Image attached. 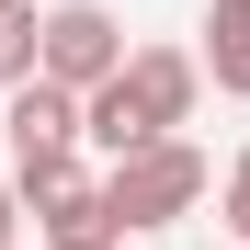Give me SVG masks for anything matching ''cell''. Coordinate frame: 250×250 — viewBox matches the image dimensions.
Masks as SVG:
<instances>
[{
  "mask_svg": "<svg viewBox=\"0 0 250 250\" xmlns=\"http://www.w3.org/2000/svg\"><path fill=\"white\" fill-rule=\"evenodd\" d=\"M228 228L250 239V148H239V171H228Z\"/></svg>",
  "mask_w": 250,
  "mask_h": 250,
  "instance_id": "52a82bcc",
  "label": "cell"
},
{
  "mask_svg": "<svg viewBox=\"0 0 250 250\" xmlns=\"http://www.w3.org/2000/svg\"><path fill=\"white\" fill-rule=\"evenodd\" d=\"M0 12H12V0H0Z\"/></svg>",
  "mask_w": 250,
  "mask_h": 250,
  "instance_id": "9c48e42d",
  "label": "cell"
},
{
  "mask_svg": "<svg viewBox=\"0 0 250 250\" xmlns=\"http://www.w3.org/2000/svg\"><path fill=\"white\" fill-rule=\"evenodd\" d=\"M114 91L137 103V114L159 125V137H182V114H193V91H205V57H182V46H137Z\"/></svg>",
  "mask_w": 250,
  "mask_h": 250,
  "instance_id": "3957f363",
  "label": "cell"
},
{
  "mask_svg": "<svg viewBox=\"0 0 250 250\" xmlns=\"http://www.w3.org/2000/svg\"><path fill=\"white\" fill-rule=\"evenodd\" d=\"M23 80H46V23L12 0V12H0V91H23Z\"/></svg>",
  "mask_w": 250,
  "mask_h": 250,
  "instance_id": "8992f818",
  "label": "cell"
},
{
  "mask_svg": "<svg viewBox=\"0 0 250 250\" xmlns=\"http://www.w3.org/2000/svg\"><path fill=\"white\" fill-rule=\"evenodd\" d=\"M34 216H46V250H125V216L91 171H68L57 193H34Z\"/></svg>",
  "mask_w": 250,
  "mask_h": 250,
  "instance_id": "277c9868",
  "label": "cell"
},
{
  "mask_svg": "<svg viewBox=\"0 0 250 250\" xmlns=\"http://www.w3.org/2000/svg\"><path fill=\"white\" fill-rule=\"evenodd\" d=\"M12 228H23V182H0V250H12Z\"/></svg>",
  "mask_w": 250,
  "mask_h": 250,
  "instance_id": "ba28073f",
  "label": "cell"
},
{
  "mask_svg": "<svg viewBox=\"0 0 250 250\" xmlns=\"http://www.w3.org/2000/svg\"><path fill=\"white\" fill-rule=\"evenodd\" d=\"M205 80L250 103V0H216L205 12Z\"/></svg>",
  "mask_w": 250,
  "mask_h": 250,
  "instance_id": "5b68a950",
  "label": "cell"
},
{
  "mask_svg": "<svg viewBox=\"0 0 250 250\" xmlns=\"http://www.w3.org/2000/svg\"><path fill=\"white\" fill-rule=\"evenodd\" d=\"M205 182H216V171H205L193 137H159V148H137V159H114V171H103V193H114L125 228H171V216H193Z\"/></svg>",
  "mask_w": 250,
  "mask_h": 250,
  "instance_id": "6da1fadb",
  "label": "cell"
},
{
  "mask_svg": "<svg viewBox=\"0 0 250 250\" xmlns=\"http://www.w3.org/2000/svg\"><path fill=\"white\" fill-rule=\"evenodd\" d=\"M46 80L80 91V103H91L103 80H125V34H114L103 0H57V12H46Z\"/></svg>",
  "mask_w": 250,
  "mask_h": 250,
  "instance_id": "7a4b0ae2",
  "label": "cell"
}]
</instances>
